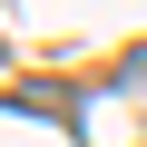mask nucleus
<instances>
[{
	"label": "nucleus",
	"mask_w": 147,
	"mask_h": 147,
	"mask_svg": "<svg viewBox=\"0 0 147 147\" xmlns=\"http://www.w3.org/2000/svg\"><path fill=\"white\" fill-rule=\"evenodd\" d=\"M0 69H10V59H0Z\"/></svg>",
	"instance_id": "1"
}]
</instances>
